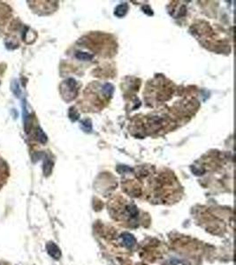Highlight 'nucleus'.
Here are the masks:
<instances>
[{"instance_id":"f257e3e1","label":"nucleus","mask_w":236,"mask_h":265,"mask_svg":"<svg viewBox=\"0 0 236 265\" xmlns=\"http://www.w3.org/2000/svg\"><path fill=\"white\" fill-rule=\"evenodd\" d=\"M46 248H47V251L49 253V255L53 257L54 259L58 260L59 259L61 256V252L60 249L59 248V247L53 242H49L46 246Z\"/></svg>"},{"instance_id":"f03ea898","label":"nucleus","mask_w":236,"mask_h":265,"mask_svg":"<svg viewBox=\"0 0 236 265\" xmlns=\"http://www.w3.org/2000/svg\"><path fill=\"white\" fill-rule=\"evenodd\" d=\"M122 240L125 243V245L129 248H133L135 245V239L133 237V235L129 233H124L122 235Z\"/></svg>"},{"instance_id":"7ed1b4c3","label":"nucleus","mask_w":236,"mask_h":265,"mask_svg":"<svg viewBox=\"0 0 236 265\" xmlns=\"http://www.w3.org/2000/svg\"><path fill=\"white\" fill-rule=\"evenodd\" d=\"M128 5L127 4H121L120 6H118L117 8L115 9V15L118 17H123L126 15L127 12H128Z\"/></svg>"},{"instance_id":"20e7f679","label":"nucleus","mask_w":236,"mask_h":265,"mask_svg":"<svg viewBox=\"0 0 236 265\" xmlns=\"http://www.w3.org/2000/svg\"><path fill=\"white\" fill-rule=\"evenodd\" d=\"M52 165H53L52 162L49 158H46L45 161H44V174H45L46 176L51 174V169H52Z\"/></svg>"},{"instance_id":"39448f33","label":"nucleus","mask_w":236,"mask_h":265,"mask_svg":"<svg viewBox=\"0 0 236 265\" xmlns=\"http://www.w3.org/2000/svg\"><path fill=\"white\" fill-rule=\"evenodd\" d=\"M75 57H76L78 59L83 61L91 60L92 59H93V55L87 52H77L76 54H75Z\"/></svg>"},{"instance_id":"423d86ee","label":"nucleus","mask_w":236,"mask_h":265,"mask_svg":"<svg viewBox=\"0 0 236 265\" xmlns=\"http://www.w3.org/2000/svg\"><path fill=\"white\" fill-rule=\"evenodd\" d=\"M36 137H37V140H38L40 142L42 143H45L47 142V136L46 134L44 133V131L41 128H37V131H36Z\"/></svg>"},{"instance_id":"0eeeda50","label":"nucleus","mask_w":236,"mask_h":265,"mask_svg":"<svg viewBox=\"0 0 236 265\" xmlns=\"http://www.w3.org/2000/svg\"><path fill=\"white\" fill-rule=\"evenodd\" d=\"M103 90H104V93L106 96H111L112 94V92H113V86L111 85V84H105Z\"/></svg>"},{"instance_id":"6e6552de","label":"nucleus","mask_w":236,"mask_h":265,"mask_svg":"<svg viewBox=\"0 0 236 265\" xmlns=\"http://www.w3.org/2000/svg\"><path fill=\"white\" fill-rule=\"evenodd\" d=\"M82 128L85 130V131H90L91 130V123H90V121L89 120H88V119H86V120H84V121L82 122Z\"/></svg>"}]
</instances>
